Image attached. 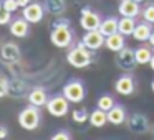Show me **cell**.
Listing matches in <instances>:
<instances>
[{"mask_svg": "<svg viewBox=\"0 0 154 140\" xmlns=\"http://www.w3.org/2000/svg\"><path fill=\"white\" fill-rule=\"evenodd\" d=\"M50 41L57 48H68L73 43V30L70 27V22L58 18L53 23V30L50 33Z\"/></svg>", "mask_w": 154, "mask_h": 140, "instance_id": "obj_1", "label": "cell"}, {"mask_svg": "<svg viewBox=\"0 0 154 140\" xmlns=\"http://www.w3.org/2000/svg\"><path fill=\"white\" fill-rule=\"evenodd\" d=\"M66 61H68L70 66L76 68V69L88 68L94 61L93 51L85 46L83 41H80L78 45H75V46L70 48V51H68V54H66Z\"/></svg>", "mask_w": 154, "mask_h": 140, "instance_id": "obj_2", "label": "cell"}, {"mask_svg": "<svg viewBox=\"0 0 154 140\" xmlns=\"http://www.w3.org/2000/svg\"><path fill=\"white\" fill-rule=\"evenodd\" d=\"M42 120V114H40V107L33 106V104H28L27 107L20 110L18 114V125L22 127L23 130H37L38 125H40Z\"/></svg>", "mask_w": 154, "mask_h": 140, "instance_id": "obj_3", "label": "cell"}, {"mask_svg": "<svg viewBox=\"0 0 154 140\" xmlns=\"http://www.w3.org/2000/svg\"><path fill=\"white\" fill-rule=\"evenodd\" d=\"M61 92H63V96L66 97L71 104H80V102H83L85 97H86V87H85V83L81 79L73 77V79H70L63 86V91H61Z\"/></svg>", "mask_w": 154, "mask_h": 140, "instance_id": "obj_4", "label": "cell"}, {"mask_svg": "<svg viewBox=\"0 0 154 140\" xmlns=\"http://www.w3.org/2000/svg\"><path fill=\"white\" fill-rule=\"evenodd\" d=\"M126 125L129 129V132L136 133V135H146V133L151 132V122L144 114H139V112H134L131 115H128L126 119Z\"/></svg>", "mask_w": 154, "mask_h": 140, "instance_id": "obj_5", "label": "cell"}, {"mask_svg": "<svg viewBox=\"0 0 154 140\" xmlns=\"http://www.w3.org/2000/svg\"><path fill=\"white\" fill-rule=\"evenodd\" d=\"M70 104L71 102L63 96V92H61V94H57V96H51L45 107H47V110L50 112V115L65 117L68 114V110H70Z\"/></svg>", "mask_w": 154, "mask_h": 140, "instance_id": "obj_6", "label": "cell"}, {"mask_svg": "<svg viewBox=\"0 0 154 140\" xmlns=\"http://www.w3.org/2000/svg\"><path fill=\"white\" fill-rule=\"evenodd\" d=\"M114 63L119 68L121 71H126V73H131V71L136 68L137 61H136V54H134V50L124 46L123 50H119L116 53V58H114Z\"/></svg>", "mask_w": 154, "mask_h": 140, "instance_id": "obj_7", "label": "cell"}, {"mask_svg": "<svg viewBox=\"0 0 154 140\" xmlns=\"http://www.w3.org/2000/svg\"><path fill=\"white\" fill-rule=\"evenodd\" d=\"M22 56V51L20 48H18L17 43H14V41H5L2 46H0V61L5 64H14L17 63L18 60H20Z\"/></svg>", "mask_w": 154, "mask_h": 140, "instance_id": "obj_8", "label": "cell"}, {"mask_svg": "<svg viewBox=\"0 0 154 140\" xmlns=\"http://www.w3.org/2000/svg\"><path fill=\"white\" fill-rule=\"evenodd\" d=\"M114 91L119 96H133L136 91V81L131 73H123L114 81Z\"/></svg>", "mask_w": 154, "mask_h": 140, "instance_id": "obj_9", "label": "cell"}, {"mask_svg": "<svg viewBox=\"0 0 154 140\" xmlns=\"http://www.w3.org/2000/svg\"><path fill=\"white\" fill-rule=\"evenodd\" d=\"M45 5L40 4V2H32V4H28L27 7H23V10H22V17L25 18L27 22H30V23H40L42 20H43L45 17Z\"/></svg>", "mask_w": 154, "mask_h": 140, "instance_id": "obj_10", "label": "cell"}, {"mask_svg": "<svg viewBox=\"0 0 154 140\" xmlns=\"http://www.w3.org/2000/svg\"><path fill=\"white\" fill-rule=\"evenodd\" d=\"M101 20L103 18L100 17V13L93 12L90 7L83 8L81 10V17H80V25L85 31H90V30H98L101 25Z\"/></svg>", "mask_w": 154, "mask_h": 140, "instance_id": "obj_11", "label": "cell"}, {"mask_svg": "<svg viewBox=\"0 0 154 140\" xmlns=\"http://www.w3.org/2000/svg\"><path fill=\"white\" fill-rule=\"evenodd\" d=\"M85 46L90 48L91 51H98L100 48L104 46V41H106V36L101 33L100 30H90L83 35V40Z\"/></svg>", "mask_w": 154, "mask_h": 140, "instance_id": "obj_12", "label": "cell"}, {"mask_svg": "<svg viewBox=\"0 0 154 140\" xmlns=\"http://www.w3.org/2000/svg\"><path fill=\"white\" fill-rule=\"evenodd\" d=\"M118 12H119L121 17L136 18L141 13V5L136 0H121L119 5H118Z\"/></svg>", "mask_w": 154, "mask_h": 140, "instance_id": "obj_13", "label": "cell"}, {"mask_svg": "<svg viewBox=\"0 0 154 140\" xmlns=\"http://www.w3.org/2000/svg\"><path fill=\"white\" fill-rule=\"evenodd\" d=\"M152 30H154L152 23L143 20V22H139V23H136V28H134V31H133V35H131V36H133L136 41L144 43V41H149L151 35H152Z\"/></svg>", "mask_w": 154, "mask_h": 140, "instance_id": "obj_14", "label": "cell"}, {"mask_svg": "<svg viewBox=\"0 0 154 140\" xmlns=\"http://www.w3.org/2000/svg\"><path fill=\"white\" fill-rule=\"evenodd\" d=\"M126 119H128L126 107L121 106V104H114V106L108 110V122L113 124V125H121V124H126Z\"/></svg>", "mask_w": 154, "mask_h": 140, "instance_id": "obj_15", "label": "cell"}, {"mask_svg": "<svg viewBox=\"0 0 154 140\" xmlns=\"http://www.w3.org/2000/svg\"><path fill=\"white\" fill-rule=\"evenodd\" d=\"M30 31V22H27L23 17L15 18L10 22V33L15 38H25Z\"/></svg>", "mask_w": 154, "mask_h": 140, "instance_id": "obj_16", "label": "cell"}, {"mask_svg": "<svg viewBox=\"0 0 154 140\" xmlns=\"http://www.w3.org/2000/svg\"><path fill=\"white\" fill-rule=\"evenodd\" d=\"M27 99H28V104H33V106H37V107H43V106H47L50 97H48L47 91H45L43 87H33V89L28 92Z\"/></svg>", "mask_w": 154, "mask_h": 140, "instance_id": "obj_17", "label": "cell"}, {"mask_svg": "<svg viewBox=\"0 0 154 140\" xmlns=\"http://www.w3.org/2000/svg\"><path fill=\"white\" fill-rule=\"evenodd\" d=\"M104 46H106L109 51H114V53H118L119 50H123V48L126 46L124 35L119 33V31H116V33H113V35H109V36H106Z\"/></svg>", "mask_w": 154, "mask_h": 140, "instance_id": "obj_18", "label": "cell"}, {"mask_svg": "<svg viewBox=\"0 0 154 140\" xmlns=\"http://www.w3.org/2000/svg\"><path fill=\"white\" fill-rule=\"evenodd\" d=\"M43 5L45 10L50 15H55V17L63 15L65 10H66V0H45Z\"/></svg>", "mask_w": 154, "mask_h": 140, "instance_id": "obj_19", "label": "cell"}, {"mask_svg": "<svg viewBox=\"0 0 154 140\" xmlns=\"http://www.w3.org/2000/svg\"><path fill=\"white\" fill-rule=\"evenodd\" d=\"M118 25H119V18L108 17V18H103V20H101V25H100L98 30H100L104 36H109V35H113L118 31Z\"/></svg>", "mask_w": 154, "mask_h": 140, "instance_id": "obj_20", "label": "cell"}, {"mask_svg": "<svg viewBox=\"0 0 154 140\" xmlns=\"http://www.w3.org/2000/svg\"><path fill=\"white\" fill-rule=\"evenodd\" d=\"M106 122H108V112H106V110L96 107V109L90 114V124L93 127H96V129L104 127V125H106Z\"/></svg>", "mask_w": 154, "mask_h": 140, "instance_id": "obj_21", "label": "cell"}, {"mask_svg": "<svg viewBox=\"0 0 154 140\" xmlns=\"http://www.w3.org/2000/svg\"><path fill=\"white\" fill-rule=\"evenodd\" d=\"M134 28H136V20L131 17H121L119 18V25H118V31L123 33L124 36H129L133 35Z\"/></svg>", "mask_w": 154, "mask_h": 140, "instance_id": "obj_22", "label": "cell"}, {"mask_svg": "<svg viewBox=\"0 0 154 140\" xmlns=\"http://www.w3.org/2000/svg\"><path fill=\"white\" fill-rule=\"evenodd\" d=\"M134 54H136V61L137 64H149L151 63V58H152V51H151L149 46H144V45H141V46H137L136 50H134Z\"/></svg>", "mask_w": 154, "mask_h": 140, "instance_id": "obj_23", "label": "cell"}, {"mask_svg": "<svg viewBox=\"0 0 154 140\" xmlns=\"http://www.w3.org/2000/svg\"><path fill=\"white\" fill-rule=\"evenodd\" d=\"M116 104V101H114V97L111 96V94H101L100 97H98V101H96V107H100V109H103V110H109L111 107Z\"/></svg>", "mask_w": 154, "mask_h": 140, "instance_id": "obj_24", "label": "cell"}, {"mask_svg": "<svg viewBox=\"0 0 154 140\" xmlns=\"http://www.w3.org/2000/svg\"><path fill=\"white\" fill-rule=\"evenodd\" d=\"M25 89H27L25 83H22V81H10V89H8V94L14 96V97H20L22 94L25 92Z\"/></svg>", "mask_w": 154, "mask_h": 140, "instance_id": "obj_25", "label": "cell"}, {"mask_svg": "<svg viewBox=\"0 0 154 140\" xmlns=\"http://www.w3.org/2000/svg\"><path fill=\"white\" fill-rule=\"evenodd\" d=\"M71 119H73L75 124H85L86 120H90V114H88L86 109H76L71 114Z\"/></svg>", "mask_w": 154, "mask_h": 140, "instance_id": "obj_26", "label": "cell"}, {"mask_svg": "<svg viewBox=\"0 0 154 140\" xmlns=\"http://www.w3.org/2000/svg\"><path fill=\"white\" fill-rule=\"evenodd\" d=\"M141 15H143V20H146V22L154 25V4H147L141 10Z\"/></svg>", "mask_w": 154, "mask_h": 140, "instance_id": "obj_27", "label": "cell"}, {"mask_svg": "<svg viewBox=\"0 0 154 140\" xmlns=\"http://www.w3.org/2000/svg\"><path fill=\"white\" fill-rule=\"evenodd\" d=\"M8 89H10V81L0 74V97L8 96Z\"/></svg>", "mask_w": 154, "mask_h": 140, "instance_id": "obj_28", "label": "cell"}, {"mask_svg": "<svg viewBox=\"0 0 154 140\" xmlns=\"http://www.w3.org/2000/svg\"><path fill=\"white\" fill-rule=\"evenodd\" d=\"M2 4H4V8L5 10H8V12H17L18 8H20V5H18V2L17 0H2Z\"/></svg>", "mask_w": 154, "mask_h": 140, "instance_id": "obj_29", "label": "cell"}, {"mask_svg": "<svg viewBox=\"0 0 154 140\" xmlns=\"http://www.w3.org/2000/svg\"><path fill=\"white\" fill-rule=\"evenodd\" d=\"M12 22V12L0 8V25H8Z\"/></svg>", "mask_w": 154, "mask_h": 140, "instance_id": "obj_30", "label": "cell"}, {"mask_svg": "<svg viewBox=\"0 0 154 140\" xmlns=\"http://www.w3.org/2000/svg\"><path fill=\"white\" fill-rule=\"evenodd\" d=\"M70 139H71V133L68 130H58L51 137V140H70Z\"/></svg>", "mask_w": 154, "mask_h": 140, "instance_id": "obj_31", "label": "cell"}, {"mask_svg": "<svg viewBox=\"0 0 154 140\" xmlns=\"http://www.w3.org/2000/svg\"><path fill=\"white\" fill-rule=\"evenodd\" d=\"M7 137H8V129L0 125V139H7Z\"/></svg>", "mask_w": 154, "mask_h": 140, "instance_id": "obj_32", "label": "cell"}, {"mask_svg": "<svg viewBox=\"0 0 154 140\" xmlns=\"http://www.w3.org/2000/svg\"><path fill=\"white\" fill-rule=\"evenodd\" d=\"M18 2V5H20V8H23V7H27L28 4H32L33 0H17Z\"/></svg>", "mask_w": 154, "mask_h": 140, "instance_id": "obj_33", "label": "cell"}, {"mask_svg": "<svg viewBox=\"0 0 154 140\" xmlns=\"http://www.w3.org/2000/svg\"><path fill=\"white\" fill-rule=\"evenodd\" d=\"M149 45L154 48V30H152V35H151V38H149Z\"/></svg>", "mask_w": 154, "mask_h": 140, "instance_id": "obj_34", "label": "cell"}, {"mask_svg": "<svg viewBox=\"0 0 154 140\" xmlns=\"http://www.w3.org/2000/svg\"><path fill=\"white\" fill-rule=\"evenodd\" d=\"M149 66H151V69L154 71V54H152V58H151V63H149Z\"/></svg>", "mask_w": 154, "mask_h": 140, "instance_id": "obj_35", "label": "cell"}, {"mask_svg": "<svg viewBox=\"0 0 154 140\" xmlns=\"http://www.w3.org/2000/svg\"><path fill=\"white\" fill-rule=\"evenodd\" d=\"M151 91L154 92V79H152V83H151Z\"/></svg>", "mask_w": 154, "mask_h": 140, "instance_id": "obj_36", "label": "cell"}, {"mask_svg": "<svg viewBox=\"0 0 154 140\" xmlns=\"http://www.w3.org/2000/svg\"><path fill=\"white\" fill-rule=\"evenodd\" d=\"M0 8H4V4H2V0H0Z\"/></svg>", "mask_w": 154, "mask_h": 140, "instance_id": "obj_37", "label": "cell"}, {"mask_svg": "<svg viewBox=\"0 0 154 140\" xmlns=\"http://www.w3.org/2000/svg\"><path fill=\"white\" fill-rule=\"evenodd\" d=\"M136 2H139V4H141V2H144V0H136Z\"/></svg>", "mask_w": 154, "mask_h": 140, "instance_id": "obj_38", "label": "cell"}]
</instances>
